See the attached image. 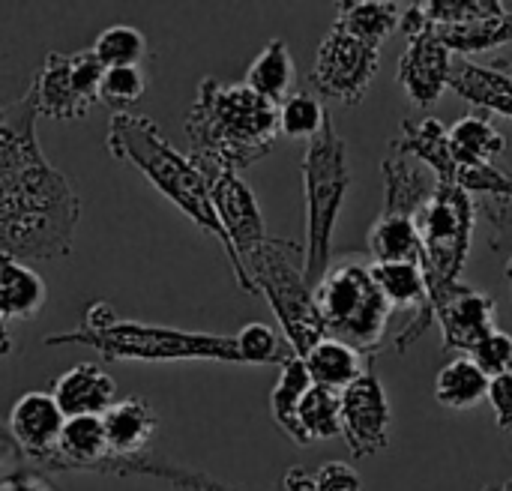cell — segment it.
<instances>
[{
  "label": "cell",
  "mask_w": 512,
  "mask_h": 491,
  "mask_svg": "<svg viewBox=\"0 0 512 491\" xmlns=\"http://www.w3.org/2000/svg\"><path fill=\"white\" fill-rule=\"evenodd\" d=\"M33 84L0 120V252L18 261H51L72 252L81 201L45 159L36 138Z\"/></svg>",
  "instance_id": "cell-1"
},
{
  "label": "cell",
  "mask_w": 512,
  "mask_h": 491,
  "mask_svg": "<svg viewBox=\"0 0 512 491\" xmlns=\"http://www.w3.org/2000/svg\"><path fill=\"white\" fill-rule=\"evenodd\" d=\"M279 105L252 93L243 81L204 78L186 114L189 159L201 174L234 171L264 159L279 138Z\"/></svg>",
  "instance_id": "cell-2"
},
{
  "label": "cell",
  "mask_w": 512,
  "mask_h": 491,
  "mask_svg": "<svg viewBox=\"0 0 512 491\" xmlns=\"http://www.w3.org/2000/svg\"><path fill=\"white\" fill-rule=\"evenodd\" d=\"M108 150L114 159H123L129 165H135L180 213H186L201 231H207L210 237L219 240L222 252L228 255L231 261V270H234V279L240 285L243 294H255L249 276L243 273L222 225H219V216L213 210V201H210V186H207V177L198 171V165L183 156L180 150H174L159 126L150 120V117H141V114H111L108 120Z\"/></svg>",
  "instance_id": "cell-3"
},
{
  "label": "cell",
  "mask_w": 512,
  "mask_h": 491,
  "mask_svg": "<svg viewBox=\"0 0 512 491\" xmlns=\"http://www.w3.org/2000/svg\"><path fill=\"white\" fill-rule=\"evenodd\" d=\"M45 345H84L102 360H144V363H180V360H216L243 363L234 336L186 333L174 327H156L120 318L108 303H90L78 330L45 336Z\"/></svg>",
  "instance_id": "cell-4"
},
{
  "label": "cell",
  "mask_w": 512,
  "mask_h": 491,
  "mask_svg": "<svg viewBox=\"0 0 512 491\" xmlns=\"http://www.w3.org/2000/svg\"><path fill=\"white\" fill-rule=\"evenodd\" d=\"M303 192H306V243H303V276L309 288L324 279L333 258V234L339 210L351 189L348 144L327 114L321 132L309 138L303 153Z\"/></svg>",
  "instance_id": "cell-5"
},
{
  "label": "cell",
  "mask_w": 512,
  "mask_h": 491,
  "mask_svg": "<svg viewBox=\"0 0 512 491\" xmlns=\"http://www.w3.org/2000/svg\"><path fill=\"white\" fill-rule=\"evenodd\" d=\"M315 306L324 324L327 339L345 342L360 351L366 360L384 351L387 327L393 318V306L381 294L372 264L342 261L330 264L324 279L315 285Z\"/></svg>",
  "instance_id": "cell-6"
},
{
  "label": "cell",
  "mask_w": 512,
  "mask_h": 491,
  "mask_svg": "<svg viewBox=\"0 0 512 491\" xmlns=\"http://www.w3.org/2000/svg\"><path fill=\"white\" fill-rule=\"evenodd\" d=\"M243 267L255 294H264L276 312L285 342L303 360L321 339H327L315 294L303 276V246L267 237L264 246L243 261Z\"/></svg>",
  "instance_id": "cell-7"
},
{
  "label": "cell",
  "mask_w": 512,
  "mask_h": 491,
  "mask_svg": "<svg viewBox=\"0 0 512 491\" xmlns=\"http://www.w3.org/2000/svg\"><path fill=\"white\" fill-rule=\"evenodd\" d=\"M474 198L456 183H435L432 198L414 216L420 234V270L426 276L432 309L441 303L459 282L474 237Z\"/></svg>",
  "instance_id": "cell-8"
},
{
  "label": "cell",
  "mask_w": 512,
  "mask_h": 491,
  "mask_svg": "<svg viewBox=\"0 0 512 491\" xmlns=\"http://www.w3.org/2000/svg\"><path fill=\"white\" fill-rule=\"evenodd\" d=\"M102 63L93 51H48L39 75L33 78L36 111L48 120H81L90 114L93 102H99Z\"/></svg>",
  "instance_id": "cell-9"
},
{
  "label": "cell",
  "mask_w": 512,
  "mask_h": 491,
  "mask_svg": "<svg viewBox=\"0 0 512 491\" xmlns=\"http://www.w3.org/2000/svg\"><path fill=\"white\" fill-rule=\"evenodd\" d=\"M378 66H381V48L366 45L333 24L324 42L318 45V57L309 72V81L324 99L342 105H360L372 78L378 75Z\"/></svg>",
  "instance_id": "cell-10"
},
{
  "label": "cell",
  "mask_w": 512,
  "mask_h": 491,
  "mask_svg": "<svg viewBox=\"0 0 512 491\" xmlns=\"http://www.w3.org/2000/svg\"><path fill=\"white\" fill-rule=\"evenodd\" d=\"M399 27L408 33V48L399 60V84L405 90V96L420 105V108H432L447 81H450V69H453V54L444 48V42L417 18L414 6H408L399 18Z\"/></svg>",
  "instance_id": "cell-11"
},
{
  "label": "cell",
  "mask_w": 512,
  "mask_h": 491,
  "mask_svg": "<svg viewBox=\"0 0 512 491\" xmlns=\"http://www.w3.org/2000/svg\"><path fill=\"white\" fill-rule=\"evenodd\" d=\"M390 399L384 393V384L375 372H366L357 378L348 390L339 393V423L342 438L348 441V450L354 459L375 456L390 441Z\"/></svg>",
  "instance_id": "cell-12"
},
{
  "label": "cell",
  "mask_w": 512,
  "mask_h": 491,
  "mask_svg": "<svg viewBox=\"0 0 512 491\" xmlns=\"http://www.w3.org/2000/svg\"><path fill=\"white\" fill-rule=\"evenodd\" d=\"M207 186H210V201L213 210L219 216V225L243 267V261L258 252L267 240V228H264V213L258 207L255 192L243 183L240 174L234 171H210L204 174ZM246 273V267H243Z\"/></svg>",
  "instance_id": "cell-13"
},
{
  "label": "cell",
  "mask_w": 512,
  "mask_h": 491,
  "mask_svg": "<svg viewBox=\"0 0 512 491\" xmlns=\"http://www.w3.org/2000/svg\"><path fill=\"white\" fill-rule=\"evenodd\" d=\"M63 423H66V417L57 408L51 390H30L12 405L6 432L21 453V462L33 465L42 456L57 450Z\"/></svg>",
  "instance_id": "cell-14"
},
{
  "label": "cell",
  "mask_w": 512,
  "mask_h": 491,
  "mask_svg": "<svg viewBox=\"0 0 512 491\" xmlns=\"http://www.w3.org/2000/svg\"><path fill=\"white\" fill-rule=\"evenodd\" d=\"M495 309V297L468 285H456L441 303H435V318L444 333V351L471 354V348L495 330Z\"/></svg>",
  "instance_id": "cell-15"
},
{
  "label": "cell",
  "mask_w": 512,
  "mask_h": 491,
  "mask_svg": "<svg viewBox=\"0 0 512 491\" xmlns=\"http://www.w3.org/2000/svg\"><path fill=\"white\" fill-rule=\"evenodd\" d=\"M51 396L63 417H102L117 402V381L96 363H81L63 372Z\"/></svg>",
  "instance_id": "cell-16"
},
{
  "label": "cell",
  "mask_w": 512,
  "mask_h": 491,
  "mask_svg": "<svg viewBox=\"0 0 512 491\" xmlns=\"http://www.w3.org/2000/svg\"><path fill=\"white\" fill-rule=\"evenodd\" d=\"M105 438L114 456H144L150 447L156 429H159V414L144 396H126L117 399L105 414H102Z\"/></svg>",
  "instance_id": "cell-17"
},
{
  "label": "cell",
  "mask_w": 512,
  "mask_h": 491,
  "mask_svg": "<svg viewBox=\"0 0 512 491\" xmlns=\"http://www.w3.org/2000/svg\"><path fill=\"white\" fill-rule=\"evenodd\" d=\"M384 171V210L381 213H396V216H417L420 207L432 198L435 192V174L411 156H396L390 153L381 165Z\"/></svg>",
  "instance_id": "cell-18"
},
{
  "label": "cell",
  "mask_w": 512,
  "mask_h": 491,
  "mask_svg": "<svg viewBox=\"0 0 512 491\" xmlns=\"http://www.w3.org/2000/svg\"><path fill=\"white\" fill-rule=\"evenodd\" d=\"M447 129L450 126H444L435 117H426L420 123L405 120L402 132H399V138H393L390 150L396 156H417L435 174L438 183H456V159L450 153Z\"/></svg>",
  "instance_id": "cell-19"
},
{
  "label": "cell",
  "mask_w": 512,
  "mask_h": 491,
  "mask_svg": "<svg viewBox=\"0 0 512 491\" xmlns=\"http://www.w3.org/2000/svg\"><path fill=\"white\" fill-rule=\"evenodd\" d=\"M48 288L36 270L24 261L0 252V318L3 321H30L42 312Z\"/></svg>",
  "instance_id": "cell-20"
},
{
  "label": "cell",
  "mask_w": 512,
  "mask_h": 491,
  "mask_svg": "<svg viewBox=\"0 0 512 491\" xmlns=\"http://www.w3.org/2000/svg\"><path fill=\"white\" fill-rule=\"evenodd\" d=\"M462 99H468L477 108L495 111L512 120V75L501 72L498 66H477V63H456L450 69V81Z\"/></svg>",
  "instance_id": "cell-21"
},
{
  "label": "cell",
  "mask_w": 512,
  "mask_h": 491,
  "mask_svg": "<svg viewBox=\"0 0 512 491\" xmlns=\"http://www.w3.org/2000/svg\"><path fill=\"white\" fill-rule=\"evenodd\" d=\"M306 372L312 378L315 387H324V390H333V393H342L348 390L357 378H363L369 369H366V357L354 348H348L345 342H336V339H321L306 357Z\"/></svg>",
  "instance_id": "cell-22"
},
{
  "label": "cell",
  "mask_w": 512,
  "mask_h": 491,
  "mask_svg": "<svg viewBox=\"0 0 512 491\" xmlns=\"http://www.w3.org/2000/svg\"><path fill=\"white\" fill-rule=\"evenodd\" d=\"M294 60H291V51L285 45V39H270L261 54L252 60V66L246 69V87L252 93H258L261 99L273 102V105H282L288 96H291V87H294Z\"/></svg>",
  "instance_id": "cell-23"
},
{
  "label": "cell",
  "mask_w": 512,
  "mask_h": 491,
  "mask_svg": "<svg viewBox=\"0 0 512 491\" xmlns=\"http://www.w3.org/2000/svg\"><path fill=\"white\" fill-rule=\"evenodd\" d=\"M450 153L456 159V168H474L498 162L507 150V138L483 117H462L447 129Z\"/></svg>",
  "instance_id": "cell-24"
},
{
  "label": "cell",
  "mask_w": 512,
  "mask_h": 491,
  "mask_svg": "<svg viewBox=\"0 0 512 491\" xmlns=\"http://www.w3.org/2000/svg\"><path fill=\"white\" fill-rule=\"evenodd\" d=\"M399 3L390 0H351V3H339V18L336 27H342L345 33L357 36L366 45L381 48V42L399 27Z\"/></svg>",
  "instance_id": "cell-25"
},
{
  "label": "cell",
  "mask_w": 512,
  "mask_h": 491,
  "mask_svg": "<svg viewBox=\"0 0 512 491\" xmlns=\"http://www.w3.org/2000/svg\"><path fill=\"white\" fill-rule=\"evenodd\" d=\"M375 264H420V234L411 216L381 213L369 231Z\"/></svg>",
  "instance_id": "cell-26"
},
{
  "label": "cell",
  "mask_w": 512,
  "mask_h": 491,
  "mask_svg": "<svg viewBox=\"0 0 512 491\" xmlns=\"http://www.w3.org/2000/svg\"><path fill=\"white\" fill-rule=\"evenodd\" d=\"M429 30L444 42V48L450 54H480V51H492V48H501V45L512 42V12L507 9L498 18H486V21H474V24H456V27H429Z\"/></svg>",
  "instance_id": "cell-27"
},
{
  "label": "cell",
  "mask_w": 512,
  "mask_h": 491,
  "mask_svg": "<svg viewBox=\"0 0 512 491\" xmlns=\"http://www.w3.org/2000/svg\"><path fill=\"white\" fill-rule=\"evenodd\" d=\"M489 378L480 372V366L471 357H459L447 363L435 378V399L450 411H468L477 408L486 399Z\"/></svg>",
  "instance_id": "cell-28"
},
{
  "label": "cell",
  "mask_w": 512,
  "mask_h": 491,
  "mask_svg": "<svg viewBox=\"0 0 512 491\" xmlns=\"http://www.w3.org/2000/svg\"><path fill=\"white\" fill-rule=\"evenodd\" d=\"M309 387H312V378L306 372V363L300 357H291L282 366V375L270 393V414H273L276 426L300 447H306V444H303V435L297 426V411H300V402L309 393Z\"/></svg>",
  "instance_id": "cell-29"
},
{
  "label": "cell",
  "mask_w": 512,
  "mask_h": 491,
  "mask_svg": "<svg viewBox=\"0 0 512 491\" xmlns=\"http://www.w3.org/2000/svg\"><path fill=\"white\" fill-rule=\"evenodd\" d=\"M297 426L303 435V444H315V441H330L342 435V423H339V393L324 390V387H309V393L300 402L297 411Z\"/></svg>",
  "instance_id": "cell-30"
},
{
  "label": "cell",
  "mask_w": 512,
  "mask_h": 491,
  "mask_svg": "<svg viewBox=\"0 0 512 491\" xmlns=\"http://www.w3.org/2000/svg\"><path fill=\"white\" fill-rule=\"evenodd\" d=\"M414 9L429 27L474 24V21L498 18L507 12L501 0H426V3H414Z\"/></svg>",
  "instance_id": "cell-31"
},
{
  "label": "cell",
  "mask_w": 512,
  "mask_h": 491,
  "mask_svg": "<svg viewBox=\"0 0 512 491\" xmlns=\"http://www.w3.org/2000/svg\"><path fill=\"white\" fill-rule=\"evenodd\" d=\"M93 57L102 63V69H120V66H141L147 57V39L138 27L129 24H111L102 30L93 42Z\"/></svg>",
  "instance_id": "cell-32"
},
{
  "label": "cell",
  "mask_w": 512,
  "mask_h": 491,
  "mask_svg": "<svg viewBox=\"0 0 512 491\" xmlns=\"http://www.w3.org/2000/svg\"><path fill=\"white\" fill-rule=\"evenodd\" d=\"M237 351H240V360L243 366H285L291 357H297L291 351V345L285 342V336H279L270 324H246L237 336Z\"/></svg>",
  "instance_id": "cell-33"
},
{
  "label": "cell",
  "mask_w": 512,
  "mask_h": 491,
  "mask_svg": "<svg viewBox=\"0 0 512 491\" xmlns=\"http://www.w3.org/2000/svg\"><path fill=\"white\" fill-rule=\"evenodd\" d=\"M360 474L345 462H327L318 471L291 468L282 477V491H360Z\"/></svg>",
  "instance_id": "cell-34"
},
{
  "label": "cell",
  "mask_w": 512,
  "mask_h": 491,
  "mask_svg": "<svg viewBox=\"0 0 512 491\" xmlns=\"http://www.w3.org/2000/svg\"><path fill=\"white\" fill-rule=\"evenodd\" d=\"M327 114L330 111L312 93H291L279 105V132L288 138H315Z\"/></svg>",
  "instance_id": "cell-35"
},
{
  "label": "cell",
  "mask_w": 512,
  "mask_h": 491,
  "mask_svg": "<svg viewBox=\"0 0 512 491\" xmlns=\"http://www.w3.org/2000/svg\"><path fill=\"white\" fill-rule=\"evenodd\" d=\"M144 90H147V75L141 66L105 69L102 84H99V102L108 105L114 114H123L144 96Z\"/></svg>",
  "instance_id": "cell-36"
},
{
  "label": "cell",
  "mask_w": 512,
  "mask_h": 491,
  "mask_svg": "<svg viewBox=\"0 0 512 491\" xmlns=\"http://www.w3.org/2000/svg\"><path fill=\"white\" fill-rule=\"evenodd\" d=\"M456 186L465 189L471 198H501L512 201V171L501 168L498 162L489 165H474V168H456Z\"/></svg>",
  "instance_id": "cell-37"
},
{
  "label": "cell",
  "mask_w": 512,
  "mask_h": 491,
  "mask_svg": "<svg viewBox=\"0 0 512 491\" xmlns=\"http://www.w3.org/2000/svg\"><path fill=\"white\" fill-rule=\"evenodd\" d=\"M468 357L480 366V372H483L486 378L507 375V372H512V336L501 333V330H492L489 336H483V339L471 348Z\"/></svg>",
  "instance_id": "cell-38"
},
{
  "label": "cell",
  "mask_w": 512,
  "mask_h": 491,
  "mask_svg": "<svg viewBox=\"0 0 512 491\" xmlns=\"http://www.w3.org/2000/svg\"><path fill=\"white\" fill-rule=\"evenodd\" d=\"M486 399L492 402L498 429H501V432H512V372L498 375V378H489Z\"/></svg>",
  "instance_id": "cell-39"
},
{
  "label": "cell",
  "mask_w": 512,
  "mask_h": 491,
  "mask_svg": "<svg viewBox=\"0 0 512 491\" xmlns=\"http://www.w3.org/2000/svg\"><path fill=\"white\" fill-rule=\"evenodd\" d=\"M0 491H54L51 483L33 468H12L0 474Z\"/></svg>",
  "instance_id": "cell-40"
},
{
  "label": "cell",
  "mask_w": 512,
  "mask_h": 491,
  "mask_svg": "<svg viewBox=\"0 0 512 491\" xmlns=\"http://www.w3.org/2000/svg\"><path fill=\"white\" fill-rule=\"evenodd\" d=\"M9 351H12V336H9L6 321L0 318V360H3V357H9Z\"/></svg>",
  "instance_id": "cell-41"
},
{
  "label": "cell",
  "mask_w": 512,
  "mask_h": 491,
  "mask_svg": "<svg viewBox=\"0 0 512 491\" xmlns=\"http://www.w3.org/2000/svg\"><path fill=\"white\" fill-rule=\"evenodd\" d=\"M489 491H512V480H507V483H501L498 489H489Z\"/></svg>",
  "instance_id": "cell-42"
},
{
  "label": "cell",
  "mask_w": 512,
  "mask_h": 491,
  "mask_svg": "<svg viewBox=\"0 0 512 491\" xmlns=\"http://www.w3.org/2000/svg\"><path fill=\"white\" fill-rule=\"evenodd\" d=\"M507 279H510V285H512V258L507 261Z\"/></svg>",
  "instance_id": "cell-43"
},
{
  "label": "cell",
  "mask_w": 512,
  "mask_h": 491,
  "mask_svg": "<svg viewBox=\"0 0 512 491\" xmlns=\"http://www.w3.org/2000/svg\"><path fill=\"white\" fill-rule=\"evenodd\" d=\"M3 114H6V108H3V105H0V120H3Z\"/></svg>",
  "instance_id": "cell-44"
},
{
  "label": "cell",
  "mask_w": 512,
  "mask_h": 491,
  "mask_svg": "<svg viewBox=\"0 0 512 491\" xmlns=\"http://www.w3.org/2000/svg\"><path fill=\"white\" fill-rule=\"evenodd\" d=\"M510 69H512V63H510ZM510 75H512V72H510Z\"/></svg>",
  "instance_id": "cell-45"
}]
</instances>
